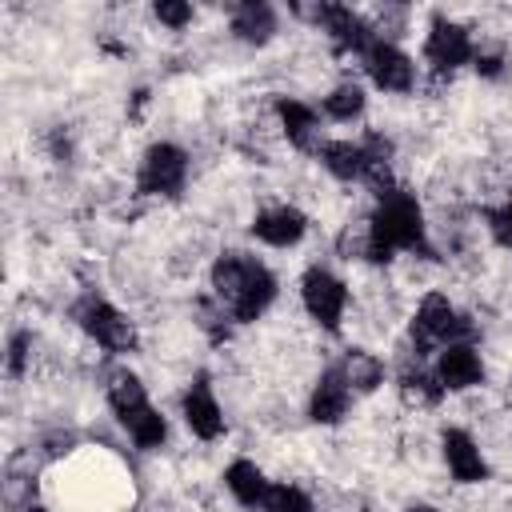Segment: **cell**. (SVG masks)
I'll list each match as a JSON object with an SVG mask.
<instances>
[{
  "instance_id": "cell-1",
  "label": "cell",
  "mask_w": 512,
  "mask_h": 512,
  "mask_svg": "<svg viewBox=\"0 0 512 512\" xmlns=\"http://www.w3.org/2000/svg\"><path fill=\"white\" fill-rule=\"evenodd\" d=\"M368 252L364 264H392L396 256H420V260H436V244L428 232V216L424 204L412 188L404 184H388L380 192H372V208H368Z\"/></svg>"
},
{
  "instance_id": "cell-2",
  "label": "cell",
  "mask_w": 512,
  "mask_h": 512,
  "mask_svg": "<svg viewBox=\"0 0 512 512\" xmlns=\"http://www.w3.org/2000/svg\"><path fill=\"white\" fill-rule=\"evenodd\" d=\"M208 292L228 308L236 328H244V324L264 320V312L280 296V280H276V272L260 256L228 248L208 268Z\"/></svg>"
},
{
  "instance_id": "cell-3",
  "label": "cell",
  "mask_w": 512,
  "mask_h": 512,
  "mask_svg": "<svg viewBox=\"0 0 512 512\" xmlns=\"http://www.w3.org/2000/svg\"><path fill=\"white\" fill-rule=\"evenodd\" d=\"M460 340H476V320L440 288L424 292L412 320H408V344H412V356L416 360H428L436 356L440 348L448 344H460Z\"/></svg>"
},
{
  "instance_id": "cell-4",
  "label": "cell",
  "mask_w": 512,
  "mask_h": 512,
  "mask_svg": "<svg viewBox=\"0 0 512 512\" xmlns=\"http://www.w3.org/2000/svg\"><path fill=\"white\" fill-rule=\"evenodd\" d=\"M72 320L76 328L108 356H132L140 348V332H136V320L116 308L108 296L100 292H84L76 304H72Z\"/></svg>"
},
{
  "instance_id": "cell-5",
  "label": "cell",
  "mask_w": 512,
  "mask_h": 512,
  "mask_svg": "<svg viewBox=\"0 0 512 512\" xmlns=\"http://www.w3.org/2000/svg\"><path fill=\"white\" fill-rule=\"evenodd\" d=\"M292 16H300V20H308L316 32H324V40L332 44L336 56H356V60H364L368 48L380 40L372 16H364V12L348 8V4H308V8H304V4H292Z\"/></svg>"
},
{
  "instance_id": "cell-6",
  "label": "cell",
  "mask_w": 512,
  "mask_h": 512,
  "mask_svg": "<svg viewBox=\"0 0 512 512\" xmlns=\"http://www.w3.org/2000/svg\"><path fill=\"white\" fill-rule=\"evenodd\" d=\"M476 56V36L468 24H460L448 12H428L424 24V44H420V60L436 80H452L456 72L472 68Z\"/></svg>"
},
{
  "instance_id": "cell-7",
  "label": "cell",
  "mask_w": 512,
  "mask_h": 512,
  "mask_svg": "<svg viewBox=\"0 0 512 512\" xmlns=\"http://www.w3.org/2000/svg\"><path fill=\"white\" fill-rule=\"evenodd\" d=\"M296 292H300V308H304V316H308L320 332L340 336L344 316H348V300H352L348 280L336 276V272L324 268V264H308V268L300 272Z\"/></svg>"
},
{
  "instance_id": "cell-8",
  "label": "cell",
  "mask_w": 512,
  "mask_h": 512,
  "mask_svg": "<svg viewBox=\"0 0 512 512\" xmlns=\"http://www.w3.org/2000/svg\"><path fill=\"white\" fill-rule=\"evenodd\" d=\"M188 176H192V156L176 140H152L136 164V196L176 200L188 188Z\"/></svg>"
},
{
  "instance_id": "cell-9",
  "label": "cell",
  "mask_w": 512,
  "mask_h": 512,
  "mask_svg": "<svg viewBox=\"0 0 512 512\" xmlns=\"http://www.w3.org/2000/svg\"><path fill=\"white\" fill-rule=\"evenodd\" d=\"M368 84L376 92H388V96H408L420 80V68H416V56L404 52L396 40H376L368 48V56L360 60Z\"/></svg>"
},
{
  "instance_id": "cell-10",
  "label": "cell",
  "mask_w": 512,
  "mask_h": 512,
  "mask_svg": "<svg viewBox=\"0 0 512 512\" xmlns=\"http://www.w3.org/2000/svg\"><path fill=\"white\" fill-rule=\"evenodd\" d=\"M180 420H184V428H188L196 440H204V444H216V440L228 432V416H224V404H220V396H216L208 372H196V376L184 384V392H180Z\"/></svg>"
},
{
  "instance_id": "cell-11",
  "label": "cell",
  "mask_w": 512,
  "mask_h": 512,
  "mask_svg": "<svg viewBox=\"0 0 512 512\" xmlns=\"http://www.w3.org/2000/svg\"><path fill=\"white\" fill-rule=\"evenodd\" d=\"M272 116H276V128L280 136L288 140V148L304 152V156H316L324 148V112L300 96H272Z\"/></svg>"
},
{
  "instance_id": "cell-12",
  "label": "cell",
  "mask_w": 512,
  "mask_h": 512,
  "mask_svg": "<svg viewBox=\"0 0 512 512\" xmlns=\"http://www.w3.org/2000/svg\"><path fill=\"white\" fill-rule=\"evenodd\" d=\"M352 404H356V392L348 388L340 364L332 360V364H324V368L316 372V380H312V388H308V400H304V416H308L312 424H320V428H336V424L348 420Z\"/></svg>"
},
{
  "instance_id": "cell-13",
  "label": "cell",
  "mask_w": 512,
  "mask_h": 512,
  "mask_svg": "<svg viewBox=\"0 0 512 512\" xmlns=\"http://www.w3.org/2000/svg\"><path fill=\"white\" fill-rule=\"evenodd\" d=\"M440 460H444V468L456 484H484L492 476V464H488L480 440L460 424L440 428Z\"/></svg>"
},
{
  "instance_id": "cell-14",
  "label": "cell",
  "mask_w": 512,
  "mask_h": 512,
  "mask_svg": "<svg viewBox=\"0 0 512 512\" xmlns=\"http://www.w3.org/2000/svg\"><path fill=\"white\" fill-rule=\"evenodd\" d=\"M432 372L440 380V388L448 396H460V392H472L484 384L488 368H484V356L476 348V340H460V344H448L432 356Z\"/></svg>"
},
{
  "instance_id": "cell-15",
  "label": "cell",
  "mask_w": 512,
  "mask_h": 512,
  "mask_svg": "<svg viewBox=\"0 0 512 512\" xmlns=\"http://www.w3.org/2000/svg\"><path fill=\"white\" fill-rule=\"evenodd\" d=\"M248 236L264 248H296L308 236V212L296 204H268L252 216Z\"/></svg>"
},
{
  "instance_id": "cell-16",
  "label": "cell",
  "mask_w": 512,
  "mask_h": 512,
  "mask_svg": "<svg viewBox=\"0 0 512 512\" xmlns=\"http://www.w3.org/2000/svg\"><path fill=\"white\" fill-rule=\"evenodd\" d=\"M228 32L248 48H264L280 32V12L268 0H240L228 8Z\"/></svg>"
},
{
  "instance_id": "cell-17",
  "label": "cell",
  "mask_w": 512,
  "mask_h": 512,
  "mask_svg": "<svg viewBox=\"0 0 512 512\" xmlns=\"http://www.w3.org/2000/svg\"><path fill=\"white\" fill-rule=\"evenodd\" d=\"M104 404H108L112 420H116L120 428H128L140 412L152 408V396H148V384H144L136 372L120 368V372H112L108 384H104Z\"/></svg>"
},
{
  "instance_id": "cell-18",
  "label": "cell",
  "mask_w": 512,
  "mask_h": 512,
  "mask_svg": "<svg viewBox=\"0 0 512 512\" xmlns=\"http://www.w3.org/2000/svg\"><path fill=\"white\" fill-rule=\"evenodd\" d=\"M224 488H228V496L244 508V512H260L264 508V500H268V488H272V480H268V472L256 464V460H248V456H236L228 468H224Z\"/></svg>"
},
{
  "instance_id": "cell-19",
  "label": "cell",
  "mask_w": 512,
  "mask_h": 512,
  "mask_svg": "<svg viewBox=\"0 0 512 512\" xmlns=\"http://www.w3.org/2000/svg\"><path fill=\"white\" fill-rule=\"evenodd\" d=\"M336 364H340L348 388L356 392V400H360V396H372V392H380V388L388 384V364H384V356H376L372 348L352 344V348L340 352Z\"/></svg>"
},
{
  "instance_id": "cell-20",
  "label": "cell",
  "mask_w": 512,
  "mask_h": 512,
  "mask_svg": "<svg viewBox=\"0 0 512 512\" xmlns=\"http://www.w3.org/2000/svg\"><path fill=\"white\" fill-rule=\"evenodd\" d=\"M320 112L332 124H356V120H364V112H368V88H364V80H352V76L336 80L320 96Z\"/></svg>"
},
{
  "instance_id": "cell-21",
  "label": "cell",
  "mask_w": 512,
  "mask_h": 512,
  "mask_svg": "<svg viewBox=\"0 0 512 512\" xmlns=\"http://www.w3.org/2000/svg\"><path fill=\"white\" fill-rule=\"evenodd\" d=\"M396 384H400V392L412 400V404H420V408H436L448 392L440 388V380H436V372H432V364H424V360H408L404 368H400V376H396Z\"/></svg>"
},
{
  "instance_id": "cell-22",
  "label": "cell",
  "mask_w": 512,
  "mask_h": 512,
  "mask_svg": "<svg viewBox=\"0 0 512 512\" xmlns=\"http://www.w3.org/2000/svg\"><path fill=\"white\" fill-rule=\"evenodd\" d=\"M168 432H172V428H168V416H164L156 404H152L148 412H140V416L124 428V436H128L140 452H160V448L168 444Z\"/></svg>"
},
{
  "instance_id": "cell-23",
  "label": "cell",
  "mask_w": 512,
  "mask_h": 512,
  "mask_svg": "<svg viewBox=\"0 0 512 512\" xmlns=\"http://www.w3.org/2000/svg\"><path fill=\"white\" fill-rule=\"evenodd\" d=\"M196 328H200L212 344H224V340H232L236 320H232V316H228V308L208 292V296H200V300H196Z\"/></svg>"
},
{
  "instance_id": "cell-24",
  "label": "cell",
  "mask_w": 512,
  "mask_h": 512,
  "mask_svg": "<svg viewBox=\"0 0 512 512\" xmlns=\"http://www.w3.org/2000/svg\"><path fill=\"white\" fill-rule=\"evenodd\" d=\"M260 512H316V500L296 480H272L268 500H264Z\"/></svg>"
},
{
  "instance_id": "cell-25",
  "label": "cell",
  "mask_w": 512,
  "mask_h": 512,
  "mask_svg": "<svg viewBox=\"0 0 512 512\" xmlns=\"http://www.w3.org/2000/svg\"><path fill=\"white\" fill-rule=\"evenodd\" d=\"M484 228H488V236H492L504 252H512V192H508L500 204L484 208Z\"/></svg>"
},
{
  "instance_id": "cell-26",
  "label": "cell",
  "mask_w": 512,
  "mask_h": 512,
  "mask_svg": "<svg viewBox=\"0 0 512 512\" xmlns=\"http://www.w3.org/2000/svg\"><path fill=\"white\" fill-rule=\"evenodd\" d=\"M152 16H156V24H164L168 32H184V28L196 20V8H192L188 0H156V4H152Z\"/></svg>"
},
{
  "instance_id": "cell-27",
  "label": "cell",
  "mask_w": 512,
  "mask_h": 512,
  "mask_svg": "<svg viewBox=\"0 0 512 512\" xmlns=\"http://www.w3.org/2000/svg\"><path fill=\"white\" fill-rule=\"evenodd\" d=\"M28 364H32V332H12L8 336V356H4V368H8V376L12 380H20L24 372H28Z\"/></svg>"
},
{
  "instance_id": "cell-28",
  "label": "cell",
  "mask_w": 512,
  "mask_h": 512,
  "mask_svg": "<svg viewBox=\"0 0 512 512\" xmlns=\"http://www.w3.org/2000/svg\"><path fill=\"white\" fill-rule=\"evenodd\" d=\"M472 72L480 80H500L508 72V56L504 48H488V44H476V56H472Z\"/></svg>"
},
{
  "instance_id": "cell-29",
  "label": "cell",
  "mask_w": 512,
  "mask_h": 512,
  "mask_svg": "<svg viewBox=\"0 0 512 512\" xmlns=\"http://www.w3.org/2000/svg\"><path fill=\"white\" fill-rule=\"evenodd\" d=\"M404 512H440V508H436V504H424V500H416V504H408Z\"/></svg>"
},
{
  "instance_id": "cell-30",
  "label": "cell",
  "mask_w": 512,
  "mask_h": 512,
  "mask_svg": "<svg viewBox=\"0 0 512 512\" xmlns=\"http://www.w3.org/2000/svg\"><path fill=\"white\" fill-rule=\"evenodd\" d=\"M20 512H52V508H48V504H32V500H28Z\"/></svg>"
}]
</instances>
